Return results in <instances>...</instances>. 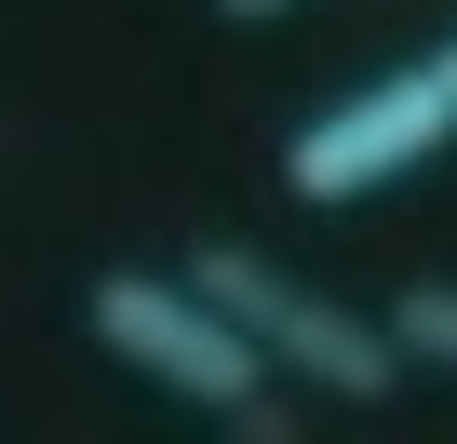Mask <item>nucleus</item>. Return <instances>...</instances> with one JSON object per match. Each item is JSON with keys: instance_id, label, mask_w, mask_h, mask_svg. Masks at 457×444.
Instances as JSON below:
<instances>
[{"instance_id": "f257e3e1", "label": "nucleus", "mask_w": 457, "mask_h": 444, "mask_svg": "<svg viewBox=\"0 0 457 444\" xmlns=\"http://www.w3.org/2000/svg\"><path fill=\"white\" fill-rule=\"evenodd\" d=\"M188 283L228 310V323H256V350L296 377V390H337V404H390L417 364H403V337H390V310H350V297H323V283H296L283 256H256V243H188Z\"/></svg>"}, {"instance_id": "f03ea898", "label": "nucleus", "mask_w": 457, "mask_h": 444, "mask_svg": "<svg viewBox=\"0 0 457 444\" xmlns=\"http://www.w3.org/2000/svg\"><path fill=\"white\" fill-rule=\"evenodd\" d=\"M81 337L108 350V364H135L148 390H175V404H202V417H243L283 364L256 350V323H228L188 270H95L81 283Z\"/></svg>"}, {"instance_id": "7ed1b4c3", "label": "nucleus", "mask_w": 457, "mask_h": 444, "mask_svg": "<svg viewBox=\"0 0 457 444\" xmlns=\"http://www.w3.org/2000/svg\"><path fill=\"white\" fill-rule=\"evenodd\" d=\"M444 148H457V81L417 54V68H390V81L310 108V121L283 135V188H296V202H377V188L430 175Z\"/></svg>"}, {"instance_id": "20e7f679", "label": "nucleus", "mask_w": 457, "mask_h": 444, "mask_svg": "<svg viewBox=\"0 0 457 444\" xmlns=\"http://www.w3.org/2000/svg\"><path fill=\"white\" fill-rule=\"evenodd\" d=\"M390 337H403L417 377H457V283H403L390 297Z\"/></svg>"}, {"instance_id": "39448f33", "label": "nucleus", "mask_w": 457, "mask_h": 444, "mask_svg": "<svg viewBox=\"0 0 457 444\" xmlns=\"http://www.w3.org/2000/svg\"><path fill=\"white\" fill-rule=\"evenodd\" d=\"M228 28H283V14H310V0H215Z\"/></svg>"}, {"instance_id": "423d86ee", "label": "nucleus", "mask_w": 457, "mask_h": 444, "mask_svg": "<svg viewBox=\"0 0 457 444\" xmlns=\"http://www.w3.org/2000/svg\"><path fill=\"white\" fill-rule=\"evenodd\" d=\"M430 68H444V81H457V41H444V54H430Z\"/></svg>"}]
</instances>
